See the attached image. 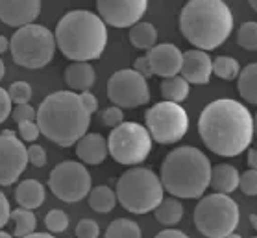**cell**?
Masks as SVG:
<instances>
[{
    "label": "cell",
    "mask_w": 257,
    "mask_h": 238,
    "mask_svg": "<svg viewBox=\"0 0 257 238\" xmlns=\"http://www.w3.org/2000/svg\"><path fill=\"white\" fill-rule=\"evenodd\" d=\"M198 133L205 148L213 153L237 157L248 150L253 140V116L237 100H215L200 113Z\"/></svg>",
    "instance_id": "6da1fadb"
},
{
    "label": "cell",
    "mask_w": 257,
    "mask_h": 238,
    "mask_svg": "<svg viewBox=\"0 0 257 238\" xmlns=\"http://www.w3.org/2000/svg\"><path fill=\"white\" fill-rule=\"evenodd\" d=\"M35 122L48 140L69 148L76 144L91 126V115L80 102V94L58 91L43 100Z\"/></svg>",
    "instance_id": "7a4b0ae2"
},
{
    "label": "cell",
    "mask_w": 257,
    "mask_h": 238,
    "mask_svg": "<svg viewBox=\"0 0 257 238\" xmlns=\"http://www.w3.org/2000/svg\"><path fill=\"white\" fill-rule=\"evenodd\" d=\"M181 35L198 50L222 47L233 32V15L224 0H189L180 13Z\"/></svg>",
    "instance_id": "3957f363"
},
{
    "label": "cell",
    "mask_w": 257,
    "mask_h": 238,
    "mask_svg": "<svg viewBox=\"0 0 257 238\" xmlns=\"http://www.w3.org/2000/svg\"><path fill=\"white\" fill-rule=\"evenodd\" d=\"M56 47L70 61H94L107 47V26L102 19L87 10H74L59 19Z\"/></svg>",
    "instance_id": "277c9868"
},
{
    "label": "cell",
    "mask_w": 257,
    "mask_h": 238,
    "mask_svg": "<svg viewBox=\"0 0 257 238\" xmlns=\"http://www.w3.org/2000/svg\"><path fill=\"white\" fill-rule=\"evenodd\" d=\"M161 185L178 199H196L209 188L211 163L204 151L194 146H180L161 163Z\"/></svg>",
    "instance_id": "5b68a950"
},
{
    "label": "cell",
    "mask_w": 257,
    "mask_h": 238,
    "mask_svg": "<svg viewBox=\"0 0 257 238\" xmlns=\"http://www.w3.org/2000/svg\"><path fill=\"white\" fill-rule=\"evenodd\" d=\"M117 201L132 214H148L163 199L159 175L145 166H132L117 179Z\"/></svg>",
    "instance_id": "8992f818"
},
{
    "label": "cell",
    "mask_w": 257,
    "mask_h": 238,
    "mask_svg": "<svg viewBox=\"0 0 257 238\" xmlns=\"http://www.w3.org/2000/svg\"><path fill=\"white\" fill-rule=\"evenodd\" d=\"M56 37L54 32L41 24H26L17 28L10 39V52L19 67L37 70L47 67L56 54Z\"/></svg>",
    "instance_id": "52a82bcc"
},
{
    "label": "cell",
    "mask_w": 257,
    "mask_h": 238,
    "mask_svg": "<svg viewBox=\"0 0 257 238\" xmlns=\"http://www.w3.org/2000/svg\"><path fill=\"white\" fill-rule=\"evenodd\" d=\"M194 225L205 238H224L239 225L240 210L235 199L228 194H209L204 196L194 207Z\"/></svg>",
    "instance_id": "ba28073f"
},
{
    "label": "cell",
    "mask_w": 257,
    "mask_h": 238,
    "mask_svg": "<svg viewBox=\"0 0 257 238\" xmlns=\"http://www.w3.org/2000/svg\"><path fill=\"white\" fill-rule=\"evenodd\" d=\"M107 151L118 164L137 166L150 155L152 137L143 124L122 122L113 128L107 137Z\"/></svg>",
    "instance_id": "9c48e42d"
},
{
    "label": "cell",
    "mask_w": 257,
    "mask_h": 238,
    "mask_svg": "<svg viewBox=\"0 0 257 238\" xmlns=\"http://www.w3.org/2000/svg\"><path fill=\"white\" fill-rule=\"evenodd\" d=\"M145 122L152 140L159 144H176L187 135L189 115L180 104L163 100L146 109Z\"/></svg>",
    "instance_id": "30bf717a"
},
{
    "label": "cell",
    "mask_w": 257,
    "mask_h": 238,
    "mask_svg": "<svg viewBox=\"0 0 257 238\" xmlns=\"http://www.w3.org/2000/svg\"><path fill=\"white\" fill-rule=\"evenodd\" d=\"M48 186L58 199L65 203H78L89 196L93 179L83 163L63 161L52 168L48 175Z\"/></svg>",
    "instance_id": "8fae6325"
},
{
    "label": "cell",
    "mask_w": 257,
    "mask_h": 238,
    "mask_svg": "<svg viewBox=\"0 0 257 238\" xmlns=\"http://www.w3.org/2000/svg\"><path fill=\"white\" fill-rule=\"evenodd\" d=\"M107 98L120 109H135L150 102V87L134 69L117 70L107 82Z\"/></svg>",
    "instance_id": "7c38bea8"
},
{
    "label": "cell",
    "mask_w": 257,
    "mask_h": 238,
    "mask_svg": "<svg viewBox=\"0 0 257 238\" xmlns=\"http://www.w3.org/2000/svg\"><path fill=\"white\" fill-rule=\"evenodd\" d=\"M28 166L26 146L13 131L6 129L0 133V185L10 186L23 175Z\"/></svg>",
    "instance_id": "4fadbf2b"
},
{
    "label": "cell",
    "mask_w": 257,
    "mask_h": 238,
    "mask_svg": "<svg viewBox=\"0 0 257 238\" xmlns=\"http://www.w3.org/2000/svg\"><path fill=\"white\" fill-rule=\"evenodd\" d=\"M98 17L113 28H132L145 17L148 0H96Z\"/></svg>",
    "instance_id": "5bb4252c"
},
{
    "label": "cell",
    "mask_w": 257,
    "mask_h": 238,
    "mask_svg": "<svg viewBox=\"0 0 257 238\" xmlns=\"http://www.w3.org/2000/svg\"><path fill=\"white\" fill-rule=\"evenodd\" d=\"M146 58L150 61L154 76H159L165 80V78H172V76L180 74L183 52L172 43H161V45L150 48L146 52Z\"/></svg>",
    "instance_id": "9a60e30c"
},
{
    "label": "cell",
    "mask_w": 257,
    "mask_h": 238,
    "mask_svg": "<svg viewBox=\"0 0 257 238\" xmlns=\"http://www.w3.org/2000/svg\"><path fill=\"white\" fill-rule=\"evenodd\" d=\"M39 13L41 0H0V21L12 28L34 24Z\"/></svg>",
    "instance_id": "2e32d148"
},
{
    "label": "cell",
    "mask_w": 257,
    "mask_h": 238,
    "mask_svg": "<svg viewBox=\"0 0 257 238\" xmlns=\"http://www.w3.org/2000/svg\"><path fill=\"white\" fill-rule=\"evenodd\" d=\"M211 74H213V59L209 54L198 48L183 52L181 59V70L180 76L183 80H187L189 85H205L209 83Z\"/></svg>",
    "instance_id": "e0dca14e"
},
{
    "label": "cell",
    "mask_w": 257,
    "mask_h": 238,
    "mask_svg": "<svg viewBox=\"0 0 257 238\" xmlns=\"http://www.w3.org/2000/svg\"><path fill=\"white\" fill-rule=\"evenodd\" d=\"M76 155L83 164L98 166L109 155L107 151V139L100 133H85L76 142Z\"/></svg>",
    "instance_id": "ac0fdd59"
},
{
    "label": "cell",
    "mask_w": 257,
    "mask_h": 238,
    "mask_svg": "<svg viewBox=\"0 0 257 238\" xmlns=\"http://www.w3.org/2000/svg\"><path fill=\"white\" fill-rule=\"evenodd\" d=\"M96 82V72L89 61H72L65 69V83L70 91H89Z\"/></svg>",
    "instance_id": "d6986e66"
},
{
    "label": "cell",
    "mask_w": 257,
    "mask_h": 238,
    "mask_svg": "<svg viewBox=\"0 0 257 238\" xmlns=\"http://www.w3.org/2000/svg\"><path fill=\"white\" fill-rule=\"evenodd\" d=\"M45 197H47V192H45V186L43 183L35 179H24L21 181L15 188V201L21 209H39L43 203H45Z\"/></svg>",
    "instance_id": "ffe728a7"
},
{
    "label": "cell",
    "mask_w": 257,
    "mask_h": 238,
    "mask_svg": "<svg viewBox=\"0 0 257 238\" xmlns=\"http://www.w3.org/2000/svg\"><path fill=\"white\" fill-rule=\"evenodd\" d=\"M240 174L233 164H216L211 168L209 186L218 194H231L239 188Z\"/></svg>",
    "instance_id": "44dd1931"
},
{
    "label": "cell",
    "mask_w": 257,
    "mask_h": 238,
    "mask_svg": "<svg viewBox=\"0 0 257 238\" xmlns=\"http://www.w3.org/2000/svg\"><path fill=\"white\" fill-rule=\"evenodd\" d=\"M154 216L156 220L165 227H174L176 223H180L181 218H183V205L178 197L170 196L163 197L161 203L154 209Z\"/></svg>",
    "instance_id": "7402d4cb"
},
{
    "label": "cell",
    "mask_w": 257,
    "mask_h": 238,
    "mask_svg": "<svg viewBox=\"0 0 257 238\" xmlns=\"http://www.w3.org/2000/svg\"><path fill=\"white\" fill-rule=\"evenodd\" d=\"M237 91L240 98L251 105H257V63L246 65L237 76Z\"/></svg>",
    "instance_id": "603a6c76"
},
{
    "label": "cell",
    "mask_w": 257,
    "mask_h": 238,
    "mask_svg": "<svg viewBox=\"0 0 257 238\" xmlns=\"http://www.w3.org/2000/svg\"><path fill=\"white\" fill-rule=\"evenodd\" d=\"M130 43L139 50H150L158 45V30L156 26L145 21H139L130 28Z\"/></svg>",
    "instance_id": "cb8c5ba5"
},
{
    "label": "cell",
    "mask_w": 257,
    "mask_h": 238,
    "mask_svg": "<svg viewBox=\"0 0 257 238\" xmlns=\"http://www.w3.org/2000/svg\"><path fill=\"white\" fill-rule=\"evenodd\" d=\"M89 207L94 210V212H100V214H107L115 209L117 205V194L111 186L107 185H100L91 188L89 192Z\"/></svg>",
    "instance_id": "d4e9b609"
},
{
    "label": "cell",
    "mask_w": 257,
    "mask_h": 238,
    "mask_svg": "<svg viewBox=\"0 0 257 238\" xmlns=\"http://www.w3.org/2000/svg\"><path fill=\"white\" fill-rule=\"evenodd\" d=\"M191 91L187 80H183L180 74L172 76V78H165L161 82V96L167 102H174V104H181L185 102Z\"/></svg>",
    "instance_id": "484cf974"
},
{
    "label": "cell",
    "mask_w": 257,
    "mask_h": 238,
    "mask_svg": "<svg viewBox=\"0 0 257 238\" xmlns=\"http://www.w3.org/2000/svg\"><path fill=\"white\" fill-rule=\"evenodd\" d=\"M10 220L13 221V236L15 238H24L35 232V227H37V218H35L34 210L28 209H15L12 210L10 214Z\"/></svg>",
    "instance_id": "4316f807"
},
{
    "label": "cell",
    "mask_w": 257,
    "mask_h": 238,
    "mask_svg": "<svg viewBox=\"0 0 257 238\" xmlns=\"http://www.w3.org/2000/svg\"><path fill=\"white\" fill-rule=\"evenodd\" d=\"M105 238H143L137 221L130 218H117L105 229Z\"/></svg>",
    "instance_id": "83f0119b"
},
{
    "label": "cell",
    "mask_w": 257,
    "mask_h": 238,
    "mask_svg": "<svg viewBox=\"0 0 257 238\" xmlns=\"http://www.w3.org/2000/svg\"><path fill=\"white\" fill-rule=\"evenodd\" d=\"M240 72V65L239 61L231 56H218V58L213 59V74L220 80H226V82H233L237 80V76Z\"/></svg>",
    "instance_id": "f1b7e54d"
},
{
    "label": "cell",
    "mask_w": 257,
    "mask_h": 238,
    "mask_svg": "<svg viewBox=\"0 0 257 238\" xmlns=\"http://www.w3.org/2000/svg\"><path fill=\"white\" fill-rule=\"evenodd\" d=\"M237 45L244 48L248 52H255L257 50V23L255 21H248V23L240 24L237 30Z\"/></svg>",
    "instance_id": "f546056e"
},
{
    "label": "cell",
    "mask_w": 257,
    "mask_h": 238,
    "mask_svg": "<svg viewBox=\"0 0 257 238\" xmlns=\"http://www.w3.org/2000/svg\"><path fill=\"white\" fill-rule=\"evenodd\" d=\"M45 225L50 232H65L69 227V216L59 209H52L45 216Z\"/></svg>",
    "instance_id": "4dcf8cb0"
},
{
    "label": "cell",
    "mask_w": 257,
    "mask_h": 238,
    "mask_svg": "<svg viewBox=\"0 0 257 238\" xmlns=\"http://www.w3.org/2000/svg\"><path fill=\"white\" fill-rule=\"evenodd\" d=\"M8 94H10V100L12 104H30L32 100V85L26 82H15L10 85L8 89Z\"/></svg>",
    "instance_id": "1f68e13d"
},
{
    "label": "cell",
    "mask_w": 257,
    "mask_h": 238,
    "mask_svg": "<svg viewBox=\"0 0 257 238\" xmlns=\"http://www.w3.org/2000/svg\"><path fill=\"white\" fill-rule=\"evenodd\" d=\"M100 120L107 128H117L118 124L124 122V111L120 107H117V105H111V107H107V109L100 113Z\"/></svg>",
    "instance_id": "d6a6232c"
},
{
    "label": "cell",
    "mask_w": 257,
    "mask_h": 238,
    "mask_svg": "<svg viewBox=\"0 0 257 238\" xmlns=\"http://www.w3.org/2000/svg\"><path fill=\"white\" fill-rule=\"evenodd\" d=\"M100 225L91 218H83L76 225V238H98Z\"/></svg>",
    "instance_id": "836d02e7"
},
{
    "label": "cell",
    "mask_w": 257,
    "mask_h": 238,
    "mask_svg": "<svg viewBox=\"0 0 257 238\" xmlns=\"http://www.w3.org/2000/svg\"><path fill=\"white\" fill-rule=\"evenodd\" d=\"M239 188L246 196H257V170H246L244 174L240 175Z\"/></svg>",
    "instance_id": "e575fe53"
},
{
    "label": "cell",
    "mask_w": 257,
    "mask_h": 238,
    "mask_svg": "<svg viewBox=\"0 0 257 238\" xmlns=\"http://www.w3.org/2000/svg\"><path fill=\"white\" fill-rule=\"evenodd\" d=\"M13 120L17 124L23 122H35V116H37V111L32 107L30 104H19L15 109H12Z\"/></svg>",
    "instance_id": "d590c367"
},
{
    "label": "cell",
    "mask_w": 257,
    "mask_h": 238,
    "mask_svg": "<svg viewBox=\"0 0 257 238\" xmlns=\"http://www.w3.org/2000/svg\"><path fill=\"white\" fill-rule=\"evenodd\" d=\"M26 151H28V163L32 166H35V168H45L47 166V151L43 146L34 144L26 148Z\"/></svg>",
    "instance_id": "8d00e7d4"
},
{
    "label": "cell",
    "mask_w": 257,
    "mask_h": 238,
    "mask_svg": "<svg viewBox=\"0 0 257 238\" xmlns=\"http://www.w3.org/2000/svg\"><path fill=\"white\" fill-rule=\"evenodd\" d=\"M19 135H21L23 142H35L37 137L41 135V131H39L37 122H23L19 124Z\"/></svg>",
    "instance_id": "74e56055"
},
{
    "label": "cell",
    "mask_w": 257,
    "mask_h": 238,
    "mask_svg": "<svg viewBox=\"0 0 257 238\" xmlns=\"http://www.w3.org/2000/svg\"><path fill=\"white\" fill-rule=\"evenodd\" d=\"M10 115H12V100H10L8 89L0 87V124L6 122Z\"/></svg>",
    "instance_id": "f35d334b"
},
{
    "label": "cell",
    "mask_w": 257,
    "mask_h": 238,
    "mask_svg": "<svg viewBox=\"0 0 257 238\" xmlns=\"http://www.w3.org/2000/svg\"><path fill=\"white\" fill-rule=\"evenodd\" d=\"M134 70H135V72H139L145 80H148V78H152V76H154L152 67H150V61H148V58H146V56H141V58L135 59Z\"/></svg>",
    "instance_id": "ab89813d"
},
{
    "label": "cell",
    "mask_w": 257,
    "mask_h": 238,
    "mask_svg": "<svg viewBox=\"0 0 257 238\" xmlns=\"http://www.w3.org/2000/svg\"><path fill=\"white\" fill-rule=\"evenodd\" d=\"M80 102H82V105L87 109L89 115H93V113L98 111V100H96V96H94L93 93H89V91L80 93Z\"/></svg>",
    "instance_id": "60d3db41"
},
{
    "label": "cell",
    "mask_w": 257,
    "mask_h": 238,
    "mask_svg": "<svg viewBox=\"0 0 257 238\" xmlns=\"http://www.w3.org/2000/svg\"><path fill=\"white\" fill-rule=\"evenodd\" d=\"M10 214H12L10 201H8L6 194H4V192H0V229L10 221Z\"/></svg>",
    "instance_id": "b9f144b4"
},
{
    "label": "cell",
    "mask_w": 257,
    "mask_h": 238,
    "mask_svg": "<svg viewBox=\"0 0 257 238\" xmlns=\"http://www.w3.org/2000/svg\"><path fill=\"white\" fill-rule=\"evenodd\" d=\"M154 238H189V236L183 231H178V229H172V227H169V229H165V231L158 232Z\"/></svg>",
    "instance_id": "7bdbcfd3"
},
{
    "label": "cell",
    "mask_w": 257,
    "mask_h": 238,
    "mask_svg": "<svg viewBox=\"0 0 257 238\" xmlns=\"http://www.w3.org/2000/svg\"><path fill=\"white\" fill-rule=\"evenodd\" d=\"M248 166H250L251 170H257V150L255 148L248 150Z\"/></svg>",
    "instance_id": "ee69618b"
},
{
    "label": "cell",
    "mask_w": 257,
    "mask_h": 238,
    "mask_svg": "<svg viewBox=\"0 0 257 238\" xmlns=\"http://www.w3.org/2000/svg\"><path fill=\"white\" fill-rule=\"evenodd\" d=\"M10 50V39H6L4 35H0V54H4Z\"/></svg>",
    "instance_id": "f6af8a7d"
},
{
    "label": "cell",
    "mask_w": 257,
    "mask_h": 238,
    "mask_svg": "<svg viewBox=\"0 0 257 238\" xmlns=\"http://www.w3.org/2000/svg\"><path fill=\"white\" fill-rule=\"evenodd\" d=\"M24 238H56V236L50 234V232H32V234H28V236Z\"/></svg>",
    "instance_id": "bcb514c9"
},
{
    "label": "cell",
    "mask_w": 257,
    "mask_h": 238,
    "mask_svg": "<svg viewBox=\"0 0 257 238\" xmlns=\"http://www.w3.org/2000/svg\"><path fill=\"white\" fill-rule=\"evenodd\" d=\"M4 74H6V67H4V61L0 59V80H4Z\"/></svg>",
    "instance_id": "7dc6e473"
},
{
    "label": "cell",
    "mask_w": 257,
    "mask_h": 238,
    "mask_svg": "<svg viewBox=\"0 0 257 238\" xmlns=\"http://www.w3.org/2000/svg\"><path fill=\"white\" fill-rule=\"evenodd\" d=\"M250 223H251V227L257 231V214H250Z\"/></svg>",
    "instance_id": "c3c4849f"
},
{
    "label": "cell",
    "mask_w": 257,
    "mask_h": 238,
    "mask_svg": "<svg viewBox=\"0 0 257 238\" xmlns=\"http://www.w3.org/2000/svg\"><path fill=\"white\" fill-rule=\"evenodd\" d=\"M248 4H250L251 10H253V12L257 13V0H248Z\"/></svg>",
    "instance_id": "681fc988"
},
{
    "label": "cell",
    "mask_w": 257,
    "mask_h": 238,
    "mask_svg": "<svg viewBox=\"0 0 257 238\" xmlns=\"http://www.w3.org/2000/svg\"><path fill=\"white\" fill-rule=\"evenodd\" d=\"M0 238H15V236H12L10 232H6V231H2V229H0Z\"/></svg>",
    "instance_id": "f907efd6"
},
{
    "label": "cell",
    "mask_w": 257,
    "mask_h": 238,
    "mask_svg": "<svg viewBox=\"0 0 257 238\" xmlns=\"http://www.w3.org/2000/svg\"><path fill=\"white\" fill-rule=\"evenodd\" d=\"M224 238H242L240 234H235V232H229V234H226Z\"/></svg>",
    "instance_id": "816d5d0a"
},
{
    "label": "cell",
    "mask_w": 257,
    "mask_h": 238,
    "mask_svg": "<svg viewBox=\"0 0 257 238\" xmlns=\"http://www.w3.org/2000/svg\"><path fill=\"white\" fill-rule=\"evenodd\" d=\"M253 135H257V115L253 118Z\"/></svg>",
    "instance_id": "f5cc1de1"
},
{
    "label": "cell",
    "mask_w": 257,
    "mask_h": 238,
    "mask_svg": "<svg viewBox=\"0 0 257 238\" xmlns=\"http://www.w3.org/2000/svg\"><path fill=\"white\" fill-rule=\"evenodd\" d=\"M251 238H257V234H255V236H251Z\"/></svg>",
    "instance_id": "db71d44e"
}]
</instances>
